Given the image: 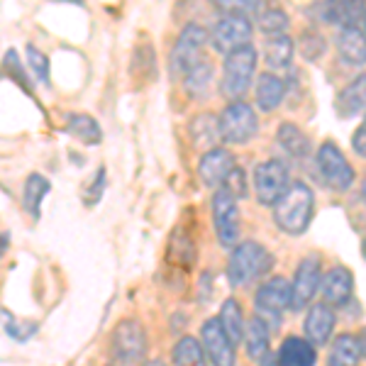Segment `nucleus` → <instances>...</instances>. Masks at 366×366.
<instances>
[{
  "instance_id": "nucleus-15",
  "label": "nucleus",
  "mask_w": 366,
  "mask_h": 366,
  "mask_svg": "<svg viewBox=\"0 0 366 366\" xmlns=\"http://www.w3.org/2000/svg\"><path fill=\"white\" fill-rule=\"evenodd\" d=\"M352 291H354V276L347 267H332L327 274H322L320 296L322 303H327L330 308L347 305V300L352 298Z\"/></svg>"
},
{
  "instance_id": "nucleus-14",
  "label": "nucleus",
  "mask_w": 366,
  "mask_h": 366,
  "mask_svg": "<svg viewBox=\"0 0 366 366\" xmlns=\"http://www.w3.org/2000/svg\"><path fill=\"white\" fill-rule=\"evenodd\" d=\"M237 167L234 164V157L229 149H222V147H215V149L205 152L203 159L198 164V176L203 181V186L208 188H222L227 181V176L232 174V169Z\"/></svg>"
},
{
  "instance_id": "nucleus-8",
  "label": "nucleus",
  "mask_w": 366,
  "mask_h": 366,
  "mask_svg": "<svg viewBox=\"0 0 366 366\" xmlns=\"http://www.w3.org/2000/svg\"><path fill=\"white\" fill-rule=\"evenodd\" d=\"M212 225L222 247L239 244V208L237 198L227 188H217L212 196Z\"/></svg>"
},
{
  "instance_id": "nucleus-33",
  "label": "nucleus",
  "mask_w": 366,
  "mask_h": 366,
  "mask_svg": "<svg viewBox=\"0 0 366 366\" xmlns=\"http://www.w3.org/2000/svg\"><path fill=\"white\" fill-rule=\"evenodd\" d=\"M210 79H212V64L200 61L198 66L186 76V88L191 93H196V96H200V93H203L205 88H208Z\"/></svg>"
},
{
  "instance_id": "nucleus-2",
  "label": "nucleus",
  "mask_w": 366,
  "mask_h": 366,
  "mask_svg": "<svg viewBox=\"0 0 366 366\" xmlns=\"http://www.w3.org/2000/svg\"><path fill=\"white\" fill-rule=\"evenodd\" d=\"M274 267V257L264 244L254 239L239 242L229 254L227 262V281L232 286H247V283L257 281L259 276L269 274Z\"/></svg>"
},
{
  "instance_id": "nucleus-1",
  "label": "nucleus",
  "mask_w": 366,
  "mask_h": 366,
  "mask_svg": "<svg viewBox=\"0 0 366 366\" xmlns=\"http://www.w3.org/2000/svg\"><path fill=\"white\" fill-rule=\"evenodd\" d=\"M312 212H315V196L308 183L296 181L288 186V191L283 193L279 203L274 205V220L279 225L281 232L286 234H303L310 227Z\"/></svg>"
},
{
  "instance_id": "nucleus-30",
  "label": "nucleus",
  "mask_w": 366,
  "mask_h": 366,
  "mask_svg": "<svg viewBox=\"0 0 366 366\" xmlns=\"http://www.w3.org/2000/svg\"><path fill=\"white\" fill-rule=\"evenodd\" d=\"M3 74L8 76V79H13L15 84L27 93V96H34V88H32V84H29V76H27L25 66H22L20 54H17L15 49L5 51V56H3Z\"/></svg>"
},
{
  "instance_id": "nucleus-19",
  "label": "nucleus",
  "mask_w": 366,
  "mask_h": 366,
  "mask_svg": "<svg viewBox=\"0 0 366 366\" xmlns=\"http://www.w3.org/2000/svg\"><path fill=\"white\" fill-rule=\"evenodd\" d=\"M244 347L249 359H254V362H264L271 354V327L259 315H254L249 325H247Z\"/></svg>"
},
{
  "instance_id": "nucleus-5",
  "label": "nucleus",
  "mask_w": 366,
  "mask_h": 366,
  "mask_svg": "<svg viewBox=\"0 0 366 366\" xmlns=\"http://www.w3.org/2000/svg\"><path fill=\"white\" fill-rule=\"evenodd\" d=\"M254 71H257V49L252 44L227 54L222 64V93L232 100L242 98L252 84Z\"/></svg>"
},
{
  "instance_id": "nucleus-22",
  "label": "nucleus",
  "mask_w": 366,
  "mask_h": 366,
  "mask_svg": "<svg viewBox=\"0 0 366 366\" xmlns=\"http://www.w3.org/2000/svg\"><path fill=\"white\" fill-rule=\"evenodd\" d=\"M51 191L49 179H44L42 174H29L25 181V188H22V208L27 210V215L32 217L34 222L42 215V200L46 193Z\"/></svg>"
},
{
  "instance_id": "nucleus-16",
  "label": "nucleus",
  "mask_w": 366,
  "mask_h": 366,
  "mask_svg": "<svg viewBox=\"0 0 366 366\" xmlns=\"http://www.w3.org/2000/svg\"><path fill=\"white\" fill-rule=\"evenodd\" d=\"M335 308H330L327 303H315L308 308V315L303 320V332H305V340L315 347H322L327 345L330 337L335 332Z\"/></svg>"
},
{
  "instance_id": "nucleus-43",
  "label": "nucleus",
  "mask_w": 366,
  "mask_h": 366,
  "mask_svg": "<svg viewBox=\"0 0 366 366\" xmlns=\"http://www.w3.org/2000/svg\"><path fill=\"white\" fill-rule=\"evenodd\" d=\"M362 254H364V259H366V237H364V242H362Z\"/></svg>"
},
{
  "instance_id": "nucleus-41",
  "label": "nucleus",
  "mask_w": 366,
  "mask_h": 366,
  "mask_svg": "<svg viewBox=\"0 0 366 366\" xmlns=\"http://www.w3.org/2000/svg\"><path fill=\"white\" fill-rule=\"evenodd\" d=\"M142 366H167V362H162V359H149V362H144Z\"/></svg>"
},
{
  "instance_id": "nucleus-35",
  "label": "nucleus",
  "mask_w": 366,
  "mask_h": 366,
  "mask_svg": "<svg viewBox=\"0 0 366 366\" xmlns=\"http://www.w3.org/2000/svg\"><path fill=\"white\" fill-rule=\"evenodd\" d=\"M222 188H227L229 193H232L234 198H244L247 196V174L242 171L239 167H234L232 169V174L227 176V181H225V186Z\"/></svg>"
},
{
  "instance_id": "nucleus-37",
  "label": "nucleus",
  "mask_w": 366,
  "mask_h": 366,
  "mask_svg": "<svg viewBox=\"0 0 366 366\" xmlns=\"http://www.w3.org/2000/svg\"><path fill=\"white\" fill-rule=\"evenodd\" d=\"M105 191V169L100 167L96 171V179H93V183L88 186V193H86V205H96L100 196H103Z\"/></svg>"
},
{
  "instance_id": "nucleus-13",
  "label": "nucleus",
  "mask_w": 366,
  "mask_h": 366,
  "mask_svg": "<svg viewBox=\"0 0 366 366\" xmlns=\"http://www.w3.org/2000/svg\"><path fill=\"white\" fill-rule=\"evenodd\" d=\"M320 283H322V262H320V257L310 254V257H305L303 262L298 264L296 276H293V283H291V291H293L291 308L293 310L308 308V303H310L312 298H315Z\"/></svg>"
},
{
  "instance_id": "nucleus-44",
  "label": "nucleus",
  "mask_w": 366,
  "mask_h": 366,
  "mask_svg": "<svg viewBox=\"0 0 366 366\" xmlns=\"http://www.w3.org/2000/svg\"><path fill=\"white\" fill-rule=\"evenodd\" d=\"M362 25H364V34H366V13H364V17H362Z\"/></svg>"
},
{
  "instance_id": "nucleus-34",
  "label": "nucleus",
  "mask_w": 366,
  "mask_h": 366,
  "mask_svg": "<svg viewBox=\"0 0 366 366\" xmlns=\"http://www.w3.org/2000/svg\"><path fill=\"white\" fill-rule=\"evenodd\" d=\"M325 51V39L320 37L317 32H303V56L308 59V61H315L317 56H320Z\"/></svg>"
},
{
  "instance_id": "nucleus-20",
  "label": "nucleus",
  "mask_w": 366,
  "mask_h": 366,
  "mask_svg": "<svg viewBox=\"0 0 366 366\" xmlns=\"http://www.w3.org/2000/svg\"><path fill=\"white\" fill-rule=\"evenodd\" d=\"M254 96H257V105L264 110V113H274V110L283 103V96H286V84H283L276 74H269V71H267V74L259 76Z\"/></svg>"
},
{
  "instance_id": "nucleus-26",
  "label": "nucleus",
  "mask_w": 366,
  "mask_h": 366,
  "mask_svg": "<svg viewBox=\"0 0 366 366\" xmlns=\"http://www.w3.org/2000/svg\"><path fill=\"white\" fill-rule=\"evenodd\" d=\"M276 139H279V144L291 157H296V159L308 157V152H310L308 134H305L298 125H293V122H283V125L279 127V134H276Z\"/></svg>"
},
{
  "instance_id": "nucleus-31",
  "label": "nucleus",
  "mask_w": 366,
  "mask_h": 366,
  "mask_svg": "<svg viewBox=\"0 0 366 366\" xmlns=\"http://www.w3.org/2000/svg\"><path fill=\"white\" fill-rule=\"evenodd\" d=\"M259 22V29L269 37H281L286 34L288 29V15L283 13L279 8H269V10H262V15L257 17Z\"/></svg>"
},
{
  "instance_id": "nucleus-17",
  "label": "nucleus",
  "mask_w": 366,
  "mask_h": 366,
  "mask_svg": "<svg viewBox=\"0 0 366 366\" xmlns=\"http://www.w3.org/2000/svg\"><path fill=\"white\" fill-rule=\"evenodd\" d=\"M337 54L350 66H364L366 64V34L362 27H340L335 37Z\"/></svg>"
},
{
  "instance_id": "nucleus-11",
  "label": "nucleus",
  "mask_w": 366,
  "mask_h": 366,
  "mask_svg": "<svg viewBox=\"0 0 366 366\" xmlns=\"http://www.w3.org/2000/svg\"><path fill=\"white\" fill-rule=\"evenodd\" d=\"M200 345H203L205 357L210 359L212 366H234L237 354H234V342L227 337L222 330L220 317H210L200 327Z\"/></svg>"
},
{
  "instance_id": "nucleus-18",
  "label": "nucleus",
  "mask_w": 366,
  "mask_h": 366,
  "mask_svg": "<svg viewBox=\"0 0 366 366\" xmlns=\"http://www.w3.org/2000/svg\"><path fill=\"white\" fill-rule=\"evenodd\" d=\"M279 366H315L317 352L315 345H310L305 337H286L276 352Z\"/></svg>"
},
{
  "instance_id": "nucleus-4",
  "label": "nucleus",
  "mask_w": 366,
  "mask_h": 366,
  "mask_svg": "<svg viewBox=\"0 0 366 366\" xmlns=\"http://www.w3.org/2000/svg\"><path fill=\"white\" fill-rule=\"evenodd\" d=\"M110 352L120 366H134L144 359L147 354V332L137 317H125L115 325L113 340H110Z\"/></svg>"
},
{
  "instance_id": "nucleus-12",
  "label": "nucleus",
  "mask_w": 366,
  "mask_h": 366,
  "mask_svg": "<svg viewBox=\"0 0 366 366\" xmlns=\"http://www.w3.org/2000/svg\"><path fill=\"white\" fill-rule=\"evenodd\" d=\"M291 300H293V291H291V283L283 276H271L269 281H264L259 286L257 296H254V305H257L259 317H276L279 322L281 312L286 308H291Z\"/></svg>"
},
{
  "instance_id": "nucleus-40",
  "label": "nucleus",
  "mask_w": 366,
  "mask_h": 366,
  "mask_svg": "<svg viewBox=\"0 0 366 366\" xmlns=\"http://www.w3.org/2000/svg\"><path fill=\"white\" fill-rule=\"evenodd\" d=\"M359 350H362V357H366V327H362V332H359Z\"/></svg>"
},
{
  "instance_id": "nucleus-36",
  "label": "nucleus",
  "mask_w": 366,
  "mask_h": 366,
  "mask_svg": "<svg viewBox=\"0 0 366 366\" xmlns=\"http://www.w3.org/2000/svg\"><path fill=\"white\" fill-rule=\"evenodd\" d=\"M5 320V330H8L10 337L15 340H27L29 335H34V330H37V325H20L17 320H13V317H8V312H0Z\"/></svg>"
},
{
  "instance_id": "nucleus-29",
  "label": "nucleus",
  "mask_w": 366,
  "mask_h": 366,
  "mask_svg": "<svg viewBox=\"0 0 366 366\" xmlns=\"http://www.w3.org/2000/svg\"><path fill=\"white\" fill-rule=\"evenodd\" d=\"M264 56L271 69H286L293 59V39L281 34V37H269L267 46H264Z\"/></svg>"
},
{
  "instance_id": "nucleus-10",
  "label": "nucleus",
  "mask_w": 366,
  "mask_h": 366,
  "mask_svg": "<svg viewBox=\"0 0 366 366\" xmlns=\"http://www.w3.org/2000/svg\"><path fill=\"white\" fill-rule=\"evenodd\" d=\"M288 186V167L279 159H269L254 169V193L262 205H276Z\"/></svg>"
},
{
  "instance_id": "nucleus-23",
  "label": "nucleus",
  "mask_w": 366,
  "mask_h": 366,
  "mask_svg": "<svg viewBox=\"0 0 366 366\" xmlns=\"http://www.w3.org/2000/svg\"><path fill=\"white\" fill-rule=\"evenodd\" d=\"M66 132L74 139H79L81 144H88V147L100 144V139H103V129H100L98 120L86 113H69L66 115Z\"/></svg>"
},
{
  "instance_id": "nucleus-28",
  "label": "nucleus",
  "mask_w": 366,
  "mask_h": 366,
  "mask_svg": "<svg viewBox=\"0 0 366 366\" xmlns=\"http://www.w3.org/2000/svg\"><path fill=\"white\" fill-rule=\"evenodd\" d=\"M191 137H193V144L196 147H208L210 149H215V142L222 139L220 137V122H217V117L212 115H198L196 120L191 122Z\"/></svg>"
},
{
  "instance_id": "nucleus-9",
  "label": "nucleus",
  "mask_w": 366,
  "mask_h": 366,
  "mask_svg": "<svg viewBox=\"0 0 366 366\" xmlns=\"http://www.w3.org/2000/svg\"><path fill=\"white\" fill-rule=\"evenodd\" d=\"M252 39V20L244 15L225 13L210 29V42L222 54H232V51L249 46Z\"/></svg>"
},
{
  "instance_id": "nucleus-27",
  "label": "nucleus",
  "mask_w": 366,
  "mask_h": 366,
  "mask_svg": "<svg viewBox=\"0 0 366 366\" xmlns=\"http://www.w3.org/2000/svg\"><path fill=\"white\" fill-rule=\"evenodd\" d=\"M362 359V350H359V340L354 335H340L332 342V350H330V364L332 366H357Z\"/></svg>"
},
{
  "instance_id": "nucleus-24",
  "label": "nucleus",
  "mask_w": 366,
  "mask_h": 366,
  "mask_svg": "<svg viewBox=\"0 0 366 366\" xmlns=\"http://www.w3.org/2000/svg\"><path fill=\"white\" fill-rule=\"evenodd\" d=\"M171 357H174V366H208L203 345H200V340L191 337V335H186V337L176 342Z\"/></svg>"
},
{
  "instance_id": "nucleus-25",
  "label": "nucleus",
  "mask_w": 366,
  "mask_h": 366,
  "mask_svg": "<svg viewBox=\"0 0 366 366\" xmlns=\"http://www.w3.org/2000/svg\"><path fill=\"white\" fill-rule=\"evenodd\" d=\"M220 325L222 330L227 332V337L234 342V345H239L242 340H244V332H247V322H244V315H242V308L239 303L234 298H227L225 303H222L220 308Z\"/></svg>"
},
{
  "instance_id": "nucleus-38",
  "label": "nucleus",
  "mask_w": 366,
  "mask_h": 366,
  "mask_svg": "<svg viewBox=\"0 0 366 366\" xmlns=\"http://www.w3.org/2000/svg\"><path fill=\"white\" fill-rule=\"evenodd\" d=\"M352 149H354V154H359V157L366 159V117L362 120V125L354 129V134H352Z\"/></svg>"
},
{
  "instance_id": "nucleus-7",
  "label": "nucleus",
  "mask_w": 366,
  "mask_h": 366,
  "mask_svg": "<svg viewBox=\"0 0 366 366\" xmlns=\"http://www.w3.org/2000/svg\"><path fill=\"white\" fill-rule=\"evenodd\" d=\"M315 164H317V174H320V179L325 181V186H330L332 191H350L354 179H357L352 164L345 159L340 147L330 139L320 144Z\"/></svg>"
},
{
  "instance_id": "nucleus-6",
  "label": "nucleus",
  "mask_w": 366,
  "mask_h": 366,
  "mask_svg": "<svg viewBox=\"0 0 366 366\" xmlns=\"http://www.w3.org/2000/svg\"><path fill=\"white\" fill-rule=\"evenodd\" d=\"M217 122H220V137L227 144H247L259 132L257 113H254V108L249 103H244V100H232L222 110V115L217 117Z\"/></svg>"
},
{
  "instance_id": "nucleus-39",
  "label": "nucleus",
  "mask_w": 366,
  "mask_h": 366,
  "mask_svg": "<svg viewBox=\"0 0 366 366\" xmlns=\"http://www.w3.org/2000/svg\"><path fill=\"white\" fill-rule=\"evenodd\" d=\"M8 247H10V234L3 232V234H0V257L8 252Z\"/></svg>"
},
{
  "instance_id": "nucleus-21",
  "label": "nucleus",
  "mask_w": 366,
  "mask_h": 366,
  "mask_svg": "<svg viewBox=\"0 0 366 366\" xmlns=\"http://www.w3.org/2000/svg\"><path fill=\"white\" fill-rule=\"evenodd\" d=\"M366 110V74H359L350 86L337 96L340 117H354Z\"/></svg>"
},
{
  "instance_id": "nucleus-42",
  "label": "nucleus",
  "mask_w": 366,
  "mask_h": 366,
  "mask_svg": "<svg viewBox=\"0 0 366 366\" xmlns=\"http://www.w3.org/2000/svg\"><path fill=\"white\" fill-rule=\"evenodd\" d=\"M362 198H364V203H366V176H364V181H362Z\"/></svg>"
},
{
  "instance_id": "nucleus-3",
  "label": "nucleus",
  "mask_w": 366,
  "mask_h": 366,
  "mask_svg": "<svg viewBox=\"0 0 366 366\" xmlns=\"http://www.w3.org/2000/svg\"><path fill=\"white\" fill-rule=\"evenodd\" d=\"M208 44V29L200 27L198 22H188L181 29L174 49H171L169 71L174 79H186L193 69L203 61V49Z\"/></svg>"
},
{
  "instance_id": "nucleus-32",
  "label": "nucleus",
  "mask_w": 366,
  "mask_h": 366,
  "mask_svg": "<svg viewBox=\"0 0 366 366\" xmlns=\"http://www.w3.org/2000/svg\"><path fill=\"white\" fill-rule=\"evenodd\" d=\"M27 66L34 74V79L42 86H49L51 76H49V59L42 49H37L34 44H27Z\"/></svg>"
}]
</instances>
